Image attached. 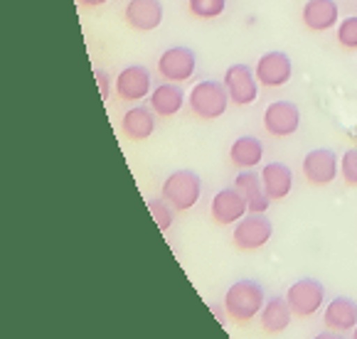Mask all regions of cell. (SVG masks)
<instances>
[{
  "instance_id": "cell-19",
  "label": "cell",
  "mask_w": 357,
  "mask_h": 339,
  "mask_svg": "<svg viewBox=\"0 0 357 339\" xmlns=\"http://www.w3.org/2000/svg\"><path fill=\"white\" fill-rule=\"evenodd\" d=\"M294 310H291L286 295H271L264 305L261 315H259V324L266 334H281L291 327V320H294Z\"/></svg>"
},
{
  "instance_id": "cell-10",
  "label": "cell",
  "mask_w": 357,
  "mask_h": 339,
  "mask_svg": "<svg viewBox=\"0 0 357 339\" xmlns=\"http://www.w3.org/2000/svg\"><path fill=\"white\" fill-rule=\"evenodd\" d=\"M264 131L273 138H291L301 128V109L294 101H271L264 109Z\"/></svg>"
},
{
  "instance_id": "cell-16",
  "label": "cell",
  "mask_w": 357,
  "mask_h": 339,
  "mask_svg": "<svg viewBox=\"0 0 357 339\" xmlns=\"http://www.w3.org/2000/svg\"><path fill=\"white\" fill-rule=\"evenodd\" d=\"M323 324L333 332H352L357 327V303L347 295H337L323 308Z\"/></svg>"
},
{
  "instance_id": "cell-1",
  "label": "cell",
  "mask_w": 357,
  "mask_h": 339,
  "mask_svg": "<svg viewBox=\"0 0 357 339\" xmlns=\"http://www.w3.org/2000/svg\"><path fill=\"white\" fill-rule=\"evenodd\" d=\"M266 292L257 281H236L225 292V315L236 324H249L261 315Z\"/></svg>"
},
{
  "instance_id": "cell-12",
  "label": "cell",
  "mask_w": 357,
  "mask_h": 339,
  "mask_svg": "<svg viewBox=\"0 0 357 339\" xmlns=\"http://www.w3.org/2000/svg\"><path fill=\"white\" fill-rule=\"evenodd\" d=\"M247 214H249L247 197H244L234 184L220 189L210 202V216H212V221L220 226L236 224V221H242Z\"/></svg>"
},
{
  "instance_id": "cell-20",
  "label": "cell",
  "mask_w": 357,
  "mask_h": 339,
  "mask_svg": "<svg viewBox=\"0 0 357 339\" xmlns=\"http://www.w3.org/2000/svg\"><path fill=\"white\" fill-rule=\"evenodd\" d=\"M121 131L128 141H148L155 133V111L146 106H131L121 118Z\"/></svg>"
},
{
  "instance_id": "cell-17",
  "label": "cell",
  "mask_w": 357,
  "mask_h": 339,
  "mask_svg": "<svg viewBox=\"0 0 357 339\" xmlns=\"http://www.w3.org/2000/svg\"><path fill=\"white\" fill-rule=\"evenodd\" d=\"M234 187L247 197L249 214H266L271 207V199L264 192L261 175L257 170H239V175L234 178Z\"/></svg>"
},
{
  "instance_id": "cell-29",
  "label": "cell",
  "mask_w": 357,
  "mask_h": 339,
  "mask_svg": "<svg viewBox=\"0 0 357 339\" xmlns=\"http://www.w3.org/2000/svg\"><path fill=\"white\" fill-rule=\"evenodd\" d=\"M352 339H357V327H355V329H352Z\"/></svg>"
},
{
  "instance_id": "cell-4",
  "label": "cell",
  "mask_w": 357,
  "mask_h": 339,
  "mask_svg": "<svg viewBox=\"0 0 357 339\" xmlns=\"http://www.w3.org/2000/svg\"><path fill=\"white\" fill-rule=\"evenodd\" d=\"M286 300H289L296 317H313L321 313V308H326V285L315 278H301L289 285Z\"/></svg>"
},
{
  "instance_id": "cell-3",
  "label": "cell",
  "mask_w": 357,
  "mask_h": 339,
  "mask_svg": "<svg viewBox=\"0 0 357 339\" xmlns=\"http://www.w3.org/2000/svg\"><path fill=\"white\" fill-rule=\"evenodd\" d=\"M160 197L175 209V212H190L202 197V180L192 170H175L163 180Z\"/></svg>"
},
{
  "instance_id": "cell-15",
  "label": "cell",
  "mask_w": 357,
  "mask_h": 339,
  "mask_svg": "<svg viewBox=\"0 0 357 339\" xmlns=\"http://www.w3.org/2000/svg\"><path fill=\"white\" fill-rule=\"evenodd\" d=\"M148 104L155 111V116L160 118H173L183 111V106L188 104V94L183 91L180 84L173 81H160L158 86H153V94L148 96Z\"/></svg>"
},
{
  "instance_id": "cell-14",
  "label": "cell",
  "mask_w": 357,
  "mask_h": 339,
  "mask_svg": "<svg viewBox=\"0 0 357 339\" xmlns=\"http://www.w3.org/2000/svg\"><path fill=\"white\" fill-rule=\"evenodd\" d=\"M301 22L310 32H328L340 22V6L335 0H305L301 10Z\"/></svg>"
},
{
  "instance_id": "cell-21",
  "label": "cell",
  "mask_w": 357,
  "mask_h": 339,
  "mask_svg": "<svg viewBox=\"0 0 357 339\" xmlns=\"http://www.w3.org/2000/svg\"><path fill=\"white\" fill-rule=\"evenodd\" d=\"M264 145L257 136H239L229 148V162L239 170H254L261 165Z\"/></svg>"
},
{
  "instance_id": "cell-26",
  "label": "cell",
  "mask_w": 357,
  "mask_h": 339,
  "mask_svg": "<svg viewBox=\"0 0 357 339\" xmlns=\"http://www.w3.org/2000/svg\"><path fill=\"white\" fill-rule=\"evenodd\" d=\"M94 77H96V81H99V94H101V99H109L111 96V89H114V84H111V77L104 72V69H94Z\"/></svg>"
},
{
  "instance_id": "cell-27",
  "label": "cell",
  "mask_w": 357,
  "mask_h": 339,
  "mask_svg": "<svg viewBox=\"0 0 357 339\" xmlns=\"http://www.w3.org/2000/svg\"><path fill=\"white\" fill-rule=\"evenodd\" d=\"M313 339H345L340 332H333V329H326V332H318Z\"/></svg>"
},
{
  "instance_id": "cell-24",
  "label": "cell",
  "mask_w": 357,
  "mask_h": 339,
  "mask_svg": "<svg viewBox=\"0 0 357 339\" xmlns=\"http://www.w3.org/2000/svg\"><path fill=\"white\" fill-rule=\"evenodd\" d=\"M335 40L340 47L357 49V15H347L337 22L335 27Z\"/></svg>"
},
{
  "instance_id": "cell-8",
  "label": "cell",
  "mask_w": 357,
  "mask_h": 339,
  "mask_svg": "<svg viewBox=\"0 0 357 339\" xmlns=\"http://www.w3.org/2000/svg\"><path fill=\"white\" fill-rule=\"evenodd\" d=\"M116 96L126 104H138L153 94V79L143 64H128L114 79Z\"/></svg>"
},
{
  "instance_id": "cell-28",
  "label": "cell",
  "mask_w": 357,
  "mask_h": 339,
  "mask_svg": "<svg viewBox=\"0 0 357 339\" xmlns=\"http://www.w3.org/2000/svg\"><path fill=\"white\" fill-rule=\"evenodd\" d=\"M77 3L84 8H101V6H106L109 0H77Z\"/></svg>"
},
{
  "instance_id": "cell-6",
  "label": "cell",
  "mask_w": 357,
  "mask_h": 339,
  "mask_svg": "<svg viewBox=\"0 0 357 339\" xmlns=\"http://www.w3.org/2000/svg\"><path fill=\"white\" fill-rule=\"evenodd\" d=\"M303 180L313 187H328L340 175V157L331 148H315L303 157Z\"/></svg>"
},
{
  "instance_id": "cell-13",
  "label": "cell",
  "mask_w": 357,
  "mask_h": 339,
  "mask_svg": "<svg viewBox=\"0 0 357 339\" xmlns=\"http://www.w3.org/2000/svg\"><path fill=\"white\" fill-rule=\"evenodd\" d=\"M163 3L160 0H128L123 8V20L136 32H153L163 22Z\"/></svg>"
},
{
  "instance_id": "cell-18",
  "label": "cell",
  "mask_w": 357,
  "mask_h": 339,
  "mask_svg": "<svg viewBox=\"0 0 357 339\" xmlns=\"http://www.w3.org/2000/svg\"><path fill=\"white\" fill-rule=\"evenodd\" d=\"M261 184L264 192L268 194L271 202L286 199L294 189V173L286 162H268L261 167Z\"/></svg>"
},
{
  "instance_id": "cell-9",
  "label": "cell",
  "mask_w": 357,
  "mask_h": 339,
  "mask_svg": "<svg viewBox=\"0 0 357 339\" xmlns=\"http://www.w3.org/2000/svg\"><path fill=\"white\" fill-rule=\"evenodd\" d=\"M273 224L266 214H247L242 221H236L231 231V244L239 251H259L271 241Z\"/></svg>"
},
{
  "instance_id": "cell-7",
  "label": "cell",
  "mask_w": 357,
  "mask_h": 339,
  "mask_svg": "<svg viewBox=\"0 0 357 339\" xmlns=\"http://www.w3.org/2000/svg\"><path fill=\"white\" fill-rule=\"evenodd\" d=\"M195 72H197V54L183 45L163 49V54L158 57V74L163 81L185 84L195 77Z\"/></svg>"
},
{
  "instance_id": "cell-22",
  "label": "cell",
  "mask_w": 357,
  "mask_h": 339,
  "mask_svg": "<svg viewBox=\"0 0 357 339\" xmlns=\"http://www.w3.org/2000/svg\"><path fill=\"white\" fill-rule=\"evenodd\" d=\"M188 10L200 20H215L227 10V0H188Z\"/></svg>"
},
{
  "instance_id": "cell-23",
  "label": "cell",
  "mask_w": 357,
  "mask_h": 339,
  "mask_svg": "<svg viewBox=\"0 0 357 339\" xmlns=\"http://www.w3.org/2000/svg\"><path fill=\"white\" fill-rule=\"evenodd\" d=\"M148 209H151L153 219H155V224H158V229H160V231H168L170 226H173V219H175L173 212H175V209L170 207L163 197L148 199Z\"/></svg>"
},
{
  "instance_id": "cell-2",
  "label": "cell",
  "mask_w": 357,
  "mask_h": 339,
  "mask_svg": "<svg viewBox=\"0 0 357 339\" xmlns=\"http://www.w3.org/2000/svg\"><path fill=\"white\" fill-rule=\"evenodd\" d=\"M188 106H190V111H192V116H197V118L217 120L227 113L231 101L225 89V84L215 81V79H202V81H197L192 89H190Z\"/></svg>"
},
{
  "instance_id": "cell-5",
  "label": "cell",
  "mask_w": 357,
  "mask_h": 339,
  "mask_svg": "<svg viewBox=\"0 0 357 339\" xmlns=\"http://www.w3.org/2000/svg\"><path fill=\"white\" fill-rule=\"evenodd\" d=\"M222 84H225L227 94H229L231 106L247 109V106H252L259 99V86L261 84H259L254 69L247 67V64H231V67H227Z\"/></svg>"
},
{
  "instance_id": "cell-25",
  "label": "cell",
  "mask_w": 357,
  "mask_h": 339,
  "mask_svg": "<svg viewBox=\"0 0 357 339\" xmlns=\"http://www.w3.org/2000/svg\"><path fill=\"white\" fill-rule=\"evenodd\" d=\"M340 178L347 187H357V148H347L340 157Z\"/></svg>"
},
{
  "instance_id": "cell-11",
  "label": "cell",
  "mask_w": 357,
  "mask_h": 339,
  "mask_svg": "<svg viewBox=\"0 0 357 339\" xmlns=\"http://www.w3.org/2000/svg\"><path fill=\"white\" fill-rule=\"evenodd\" d=\"M254 74H257L259 84L266 86V89H279L286 86L294 77V62L286 52L279 49H271V52L261 54L254 64Z\"/></svg>"
}]
</instances>
